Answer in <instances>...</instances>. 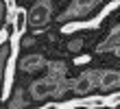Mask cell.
I'll return each instance as SVG.
<instances>
[{
    "label": "cell",
    "instance_id": "obj_1",
    "mask_svg": "<svg viewBox=\"0 0 120 109\" xmlns=\"http://www.w3.org/2000/svg\"><path fill=\"white\" fill-rule=\"evenodd\" d=\"M26 18H29L31 24L41 26V24H46V22H48V18H50V9H48L46 4H37V7H33L31 13H26Z\"/></svg>",
    "mask_w": 120,
    "mask_h": 109
},
{
    "label": "cell",
    "instance_id": "obj_2",
    "mask_svg": "<svg viewBox=\"0 0 120 109\" xmlns=\"http://www.w3.org/2000/svg\"><path fill=\"white\" fill-rule=\"evenodd\" d=\"M118 85H120V72L109 70V72H103L101 74V87L103 90H114Z\"/></svg>",
    "mask_w": 120,
    "mask_h": 109
},
{
    "label": "cell",
    "instance_id": "obj_3",
    "mask_svg": "<svg viewBox=\"0 0 120 109\" xmlns=\"http://www.w3.org/2000/svg\"><path fill=\"white\" fill-rule=\"evenodd\" d=\"M52 90H55V83H50V81H37V83H33L31 94H33V98H46Z\"/></svg>",
    "mask_w": 120,
    "mask_h": 109
},
{
    "label": "cell",
    "instance_id": "obj_4",
    "mask_svg": "<svg viewBox=\"0 0 120 109\" xmlns=\"http://www.w3.org/2000/svg\"><path fill=\"white\" fill-rule=\"evenodd\" d=\"M26 24H29V18H26V11H22V9H18V11H13V31H15L18 35H22L24 33V28H26Z\"/></svg>",
    "mask_w": 120,
    "mask_h": 109
},
{
    "label": "cell",
    "instance_id": "obj_5",
    "mask_svg": "<svg viewBox=\"0 0 120 109\" xmlns=\"http://www.w3.org/2000/svg\"><path fill=\"white\" fill-rule=\"evenodd\" d=\"M39 68H44V59H41L39 55H29V57L22 59V70L35 72V70H39Z\"/></svg>",
    "mask_w": 120,
    "mask_h": 109
},
{
    "label": "cell",
    "instance_id": "obj_6",
    "mask_svg": "<svg viewBox=\"0 0 120 109\" xmlns=\"http://www.w3.org/2000/svg\"><path fill=\"white\" fill-rule=\"evenodd\" d=\"M90 90H92V79L90 76H81L79 81L74 83V92L76 94H87Z\"/></svg>",
    "mask_w": 120,
    "mask_h": 109
},
{
    "label": "cell",
    "instance_id": "obj_7",
    "mask_svg": "<svg viewBox=\"0 0 120 109\" xmlns=\"http://www.w3.org/2000/svg\"><path fill=\"white\" fill-rule=\"evenodd\" d=\"M94 2H96V0H76V7H79L81 11H87V9L94 7Z\"/></svg>",
    "mask_w": 120,
    "mask_h": 109
},
{
    "label": "cell",
    "instance_id": "obj_8",
    "mask_svg": "<svg viewBox=\"0 0 120 109\" xmlns=\"http://www.w3.org/2000/svg\"><path fill=\"white\" fill-rule=\"evenodd\" d=\"M44 109H59V105H57V103H50V105H46Z\"/></svg>",
    "mask_w": 120,
    "mask_h": 109
},
{
    "label": "cell",
    "instance_id": "obj_9",
    "mask_svg": "<svg viewBox=\"0 0 120 109\" xmlns=\"http://www.w3.org/2000/svg\"><path fill=\"white\" fill-rule=\"evenodd\" d=\"M116 53H118V57H120V46H118V50H116Z\"/></svg>",
    "mask_w": 120,
    "mask_h": 109
}]
</instances>
